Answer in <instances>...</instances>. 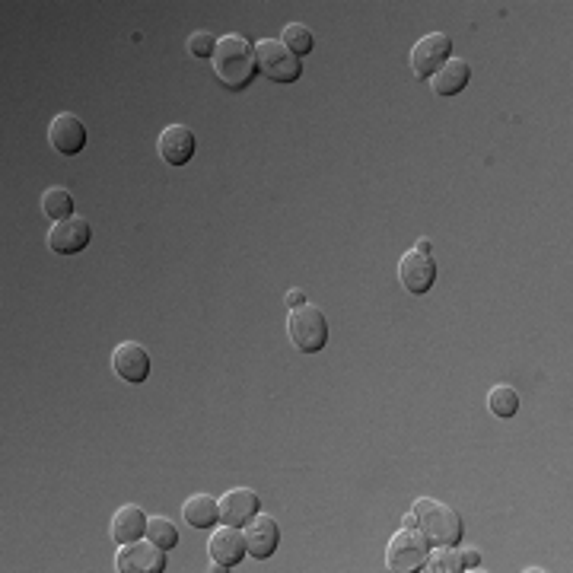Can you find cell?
<instances>
[{
  "label": "cell",
  "instance_id": "1",
  "mask_svg": "<svg viewBox=\"0 0 573 573\" xmlns=\"http://www.w3.org/2000/svg\"><path fill=\"white\" fill-rule=\"evenodd\" d=\"M405 526H418L430 542V548H456L465 535L462 516L453 507H446V503L430 500V497L414 500Z\"/></svg>",
  "mask_w": 573,
  "mask_h": 573
},
{
  "label": "cell",
  "instance_id": "2",
  "mask_svg": "<svg viewBox=\"0 0 573 573\" xmlns=\"http://www.w3.org/2000/svg\"><path fill=\"white\" fill-rule=\"evenodd\" d=\"M214 74L227 90H246L258 74V61H255V45L242 36H223L214 48Z\"/></svg>",
  "mask_w": 573,
  "mask_h": 573
},
{
  "label": "cell",
  "instance_id": "3",
  "mask_svg": "<svg viewBox=\"0 0 573 573\" xmlns=\"http://www.w3.org/2000/svg\"><path fill=\"white\" fill-rule=\"evenodd\" d=\"M287 335L303 354H319L328 344V322L319 306H297L287 312Z\"/></svg>",
  "mask_w": 573,
  "mask_h": 573
},
{
  "label": "cell",
  "instance_id": "4",
  "mask_svg": "<svg viewBox=\"0 0 573 573\" xmlns=\"http://www.w3.org/2000/svg\"><path fill=\"white\" fill-rule=\"evenodd\" d=\"M255 61L262 77L271 83H297L303 77V61L281 39H262L255 45Z\"/></svg>",
  "mask_w": 573,
  "mask_h": 573
},
{
  "label": "cell",
  "instance_id": "5",
  "mask_svg": "<svg viewBox=\"0 0 573 573\" xmlns=\"http://www.w3.org/2000/svg\"><path fill=\"white\" fill-rule=\"evenodd\" d=\"M427 554H430V542L424 538V532L418 526H405V529H398L389 542L386 564L395 573H414V570H424Z\"/></svg>",
  "mask_w": 573,
  "mask_h": 573
},
{
  "label": "cell",
  "instance_id": "6",
  "mask_svg": "<svg viewBox=\"0 0 573 573\" xmlns=\"http://www.w3.org/2000/svg\"><path fill=\"white\" fill-rule=\"evenodd\" d=\"M449 58H453V39L446 32H430L411 48V71L421 80H430Z\"/></svg>",
  "mask_w": 573,
  "mask_h": 573
},
{
  "label": "cell",
  "instance_id": "7",
  "mask_svg": "<svg viewBox=\"0 0 573 573\" xmlns=\"http://www.w3.org/2000/svg\"><path fill=\"white\" fill-rule=\"evenodd\" d=\"M115 570L118 573H163L166 570V551L160 545L147 542H128L121 545L115 554Z\"/></svg>",
  "mask_w": 573,
  "mask_h": 573
},
{
  "label": "cell",
  "instance_id": "8",
  "mask_svg": "<svg viewBox=\"0 0 573 573\" xmlns=\"http://www.w3.org/2000/svg\"><path fill=\"white\" fill-rule=\"evenodd\" d=\"M398 281H402L408 293H427L437 284V262L418 249H408L402 262H398Z\"/></svg>",
  "mask_w": 573,
  "mask_h": 573
},
{
  "label": "cell",
  "instance_id": "9",
  "mask_svg": "<svg viewBox=\"0 0 573 573\" xmlns=\"http://www.w3.org/2000/svg\"><path fill=\"white\" fill-rule=\"evenodd\" d=\"M90 239H93L90 223L74 214V217H67V220H58L55 227H51L48 249L55 252V255H77V252H83L86 246H90Z\"/></svg>",
  "mask_w": 573,
  "mask_h": 573
},
{
  "label": "cell",
  "instance_id": "10",
  "mask_svg": "<svg viewBox=\"0 0 573 573\" xmlns=\"http://www.w3.org/2000/svg\"><path fill=\"white\" fill-rule=\"evenodd\" d=\"M258 513H262V503H258V494L249 488H233L220 497V523L223 526L246 529Z\"/></svg>",
  "mask_w": 573,
  "mask_h": 573
},
{
  "label": "cell",
  "instance_id": "11",
  "mask_svg": "<svg viewBox=\"0 0 573 573\" xmlns=\"http://www.w3.org/2000/svg\"><path fill=\"white\" fill-rule=\"evenodd\" d=\"M48 144L61 156H77L86 147V125L77 115L61 112L51 118V125H48Z\"/></svg>",
  "mask_w": 573,
  "mask_h": 573
},
{
  "label": "cell",
  "instance_id": "12",
  "mask_svg": "<svg viewBox=\"0 0 573 573\" xmlns=\"http://www.w3.org/2000/svg\"><path fill=\"white\" fill-rule=\"evenodd\" d=\"M207 554H211V561L220 564V567H236L242 558L249 554L246 548V532L236 529V526H223L211 535V542H207Z\"/></svg>",
  "mask_w": 573,
  "mask_h": 573
},
{
  "label": "cell",
  "instance_id": "13",
  "mask_svg": "<svg viewBox=\"0 0 573 573\" xmlns=\"http://www.w3.org/2000/svg\"><path fill=\"white\" fill-rule=\"evenodd\" d=\"M112 367L115 373L125 379V382H144L150 376V354L144 351L137 341H125V344H118L115 347V354H112Z\"/></svg>",
  "mask_w": 573,
  "mask_h": 573
},
{
  "label": "cell",
  "instance_id": "14",
  "mask_svg": "<svg viewBox=\"0 0 573 573\" xmlns=\"http://www.w3.org/2000/svg\"><path fill=\"white\" fill-rule=\"evenodd\" d=\"M277 545H281V529H277V523L271 516L258 513L252 523L246 526V548L255 561H265L271 558V554L277 551Z\"/></svg>",
  "mask_w": 573,
  "mask_h": 573
},
{
  "label": "cell",
  "instance_id": "15",
  "mask_svg": "<svg viewBox=\"0 0 573 573\" xmlns=\"http://www.w3.org/2000/svg\"><path fill=\"white\" fill-rule=\"evenodd\" d=\"M156 150H160V156L169 166H185L195 156V134L185 125H169L160 134V141H156Z\"/></svg>",
  "mask_w": 573,
  "mask_h": 573
},
{
  "label": "cell",
  "instance_id": "16",
  "mask_svg": "<svg viewBox=\"0 0 573 573\" xmlns=\"http://www.w3.org/2000/svg\"><path fill=\"white\" fill-rule=\"evenodd\" d=\"M468 80H472V67H468L462 58H449L437 74L430 77V90L437 96H459Z\"/></svg>",
  "mask_w": 573,
  "mask_h": 573
},
{
  "label": "cell",
  "instance_id": "17",
  "mask_svg": "<svg viewBox=\"0 0 573 573\" xmlns=\"http://www.w3.org/2000/svg\"><path fill=\"white\" fill-rule=\"evenodd\" d=\"M141 535H147V513L134 503H125L115 516H112V538L118 545L137 542Z\"/></svg>",
  "mask_w": 573,
  "mask_h": 573
},
{
  "label": "cell",
  "instance_id": "18",
  "mask_svg": "<svg viewBox=\"0 0 573 573\" xmlns=\"http://www.w3.org/2000/svg\"><path fill=\"white\" fill-rule=\"evenodd\" d=\"M182 516L191 529H211L220 523V500H214L211 494H191L182 503Z\"/></svg>",
  "mask_w": 573,
  "mask_h": 573
},
{
  "label": "cell",
  "instance_id": "19",
  "mask_svg": "<svg viewBox=\"0 0 573 573\" xmlns=\"http://www.w3.org/2000/svg\"><path fill=\"white\" fill-rule=\"evenodd\" d=\"M42 211L51 217V220H67V217H74V198H71V191L67 188H48L45 195H42Z\"/></svg>",
  "mask_w": 573,
  "mask_h": 573
},
{
  "label": "cell",
  "instance_id": "20",
  "mask_svg": "<svg viewBox=\"0 0 573 573\" xmlns=\"http://www.w3.org/2000/svg\"><path fill=\"white\" fill-rule=\"evenodd\" d=\"M147 538L153 545H160L163 551H169L179 545V529H176V523H169L166 516H153V519H147Z\"/></svg>",
  "mask_w": 573,
  "mask_h": 573
},
{
  "label": "cell",
  "instance_id": "21",
  "mask_svg": "<svg viewBox=\"0 0 573 573\" xmlns=\"http://www.w3.org/2000/svg\"><path fill=\"white\" fill-rule=\"evenodd\" d=\"M488 408H491V414H497L500 421L513 418V414L519 411V395H516V389H510V386H497V389H491V395H488Z\"/></svg>",
  "mask_w": 573,
  "mask_h": 573
},
{
  "label": "cell",
  "instance_id": "22",
  "mask_svg": "<svg viewBox=\"0 0 573 573\" xmlns=\"http://www.w3.org/2000/svg\"><path fill=\"white\" fill-rule=\"evenodd\" d=\"M281 42H284L297 58L309 55L312 45H316V39H312V29L303 26V23H290V26L284 29V39H281Z\"/></svg>",
  "mask_w": 573,
  "mask_h": 573
},
{
  "label": "cell",
  "instance_id": "23",
  "mask_svg": "<svg viewBox=\"0 0 573 573\" xmlns=\"http://www.w3.org/2000/svg\"><path fill=\"white\" fill-rule=\"evenodd\" d=\"M424 570H437V573H456L462 570V554L456 548H437L433 554H427Z\"/></svg>",
  "mask_w": 573,
  "mask_h": 573
},
{
  "label": "cell",
  "instance_id": "24",
  "mask_svg": "<svg viewBox=\"0 0 573 573\" xmlns=\"http://www.w3.org/2000/svg\"><path fill=\"white\" fill-rule=\"evenodd\" d=\"M185 48H188V55H191V58H214V48H217V42H214L211 32L198 29V32H191V36H188Z\"/></svg>",
  "mask_w": 573,
  "mask_h": 573
},
{
  "label": "cell",
  "instance_id": "25",
  "mask_svg": "<svg viewBox=\"0 0 573 573\" xmlns=\"http://www.w3.org/2000/svg\"><path fill=\"white\" fill-rule=\"evenodd\" d=\"M287 306H290V309L306 306V293H303V290H290V293H287Z\"/></svg>",
  "mask_w": 573,
  "mask_h": 573
},
{
  "label": "cell",
  "instance_id": "26",
  "mask_svg": "<svg viewBox=\"0 0 573 573\" xmlns=\"http://www.w3.org/2000/svg\"><path fill=\"white\" fill-rule=\"evenodd\" d=\"M478 564H481V554L468 548V551L462 554V567H478Z\"/></svg>",
  "mask_w": 573,
  "mask_h": 573
},
{
  "label": "cell",
  "instance_id": "27",
  "mask_svg": "<svg viewBox=\"0 0 573 573\" xmlns=\"http://www.w3.org/2000/svg\"><path fill=\"white\" fill-rule=\"evenodd\" d=\"M414 249H418V252H424V255H430V242H427V239H421V242H418V246H414Z\"/></svg>",
  "mask_w": 573,
  "mask_h": 573
}]
</instances>
